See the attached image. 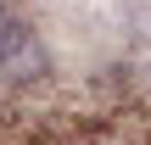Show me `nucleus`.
Masks as SVG:
<instances>
[{
	"label": "nucleus",
	"instance_id": "obj_1",
	"mask_svg": "<svg viewBox=\"0 0 151 145\" xmlns=\"http://www.w3.org/2000/svg\"><path fill=\"white\" fill-rule=\"evenodd\" d=\"M0 67L11 73V78H39L45 73V50L34 45V34L0 6Z\"/></svg>",
	"mask_w": 151,
	"mask_h": 145
}]
</instances>
